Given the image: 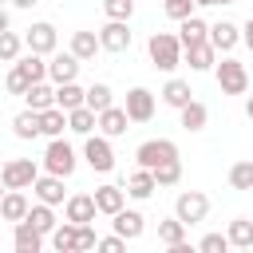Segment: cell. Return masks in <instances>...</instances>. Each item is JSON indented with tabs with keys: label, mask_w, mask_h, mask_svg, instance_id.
<instances>
[{
	"label": "cell",
	"mask_w": 253,
	"mask_h": 253,
	"mask_svg": "<svg viewBox=\"0 0 253 253\" xmlns=\"http://www.w3.org/2000/svg\"><path fill=\"white\" fill-rule=\"evenodd\" d=\"M150 174H154V186H174V182L182 178V162H178V158H170V162H158Z\"/></svg>",
	"instance_id": "34"
},
{
	"label": "cell",
	"mask_w": 253,
	"mask_h": 253,
	"mask_svg": "<svg viewBox=\"0 0 253 253\" xmlns=\"http://www.w3.org/2000/svg\"><path fill=\"white\" fill-rule=\"evenodd\" d=\"M178 111H182V126H186V130H202V126H206V119H210V111H206V103H198V99H190V103H182Z\"/></svg>",
	"instance_id": "28"
},
{
	"label": "cell",
	"mask_w": 253,
	"mask_h": 253,
	"mask_svg": "<svg viewBox=\"0 0 253 253\" xmlns=\"http://www.w3.org/2000/svg\"><path fill=\"white\" fill-rule=\"evenodd\" d=\"M4 28H8V12L0 8V32H4Z\"/></svg>",
	"instance_id": "47"
},
{
	"label": "cell",
	"mask_w": 253,
	"mask_h": 253,
	"mask_svg": "<svg viewBox=\"0 0 253 253\" xmlns=\"http://www.w3.org/2000/svg\"><path fill=\"white\" fill-rule=\"evenodd\" d=\"M83 158H87V166L99 170V174L115 170V150H111V142H107L103 134H91V138L83 142Z\"/></svg>",
	"instance_id": "7"
},
{
	"label": "cell",
	"mask_w": 253,
	"mask_h": 253,
	"mask_svg": "<svg viewBox=\"0 0 253 253\" xmlns=\"http://www.w3.org/2000/svg\"><path fill=\"white\" fill-rule=\"evenodd\" d=\"M111 217H115V233H119L123 241H134V237H142V229H146V217H142L138 210H115Z\"/></svg>",
	"instance_id": "13"
},
{
	"label": "cell",
	"mask_w": 253,
	"mask_h": 253,
	"mask_svg": "<svg viewBox=\"0 0 253 253\" xmlns=\"http://www.w3.org/2000/svg\"><path fill=\"white\" fill-rule=\"evenodd\" d=\"M126 123H130V119H126V111H123V107H115V103H111V107H103V111L95 115V126L103 130V138H119V134H126Z\"/></svg>",
	"instance_id": "11"
},
{
	"label": "cell",
	"mask_w": 253,
	"mask_h": 253,
	"mask_svg": "<svg viewBox=\"0 0 253 253\" xmlns=\"http://www.w3.org/2000/svg\"><path fill=\"white\" fill-rule=\"evenodd\" d=\"M51 87L43 83V79H36V83H28V91H24V103H28V111H43V107H51Z\"/></svg>",
	"instance_id": "27"
},
{
	"label": "cell",
	"mask_w": 253,
	"mask_h": 253,
	"mask_svg": "<svg viewBox=\"0 0 253 253\" xmlns=\"http://www.w3.org/2000/svg\"><path fill=\"white\" fill-rule=\"evenodd\" d=\"M12 245H16V253H40V245H43V233H36L24 217L16 221V233H12Z\"/></svg>",
	"instance_id": "18"
},
{
	"label": "cell",
	"mask_w": 253,
	"mask_h": 253,
	"mask_svg": "<svg viewBox=\"0 0 253 253\" xmlns=\"http://www.w3.org/2000/svg\"><path fill=\"white\" fill-rule=\"evenodd\" d=\"M229 182H233V190H253V162H237L229 170Z\"/></svg>",
	"instance_id": "39"
},
{
	"label": "cell",
	"mask_w": 253,
	"mask_h": 253,
	"mask_svg": "<svg viewBox=\"0 0 253 253\" xmlns=\"http://www.w3.org/2000/svg\"><path fill=\"white\" fill-rule=\"evenodd\" d=\"M107 20H130L134 16V0H103Z\"/></svg>",
	"instance_id": "40"
},
{
	"label": "cell",
	"mask_w": 253,
	"mask_h": 253,
	"mask_svg": "<svg viewBox=\"0 0 253 253\" xmlns=\"http://www.w3.org/2000/svg\"><path fill=\"white\" fill-rule=\"evenodd\" d=\"M83 107H91L95 115H99L103 107H111V87H107V83H91V87L83 91Z\"/></svg>",
	"instance_id": "33"
},
{
	"label": "cell",
	"mask_w": 253,
	"mask_h": 253,
	"mask_svg": "<svg viewBox=\"0 0 253 253\" xmlns=\"http://www.w3.org/2000/svg\"><path fill=\"white\" fill-rule=\"evenodd\" d=\"M213 67H217V83H221L225 95H245L249 91V71H245L241 59H221Z\"/></svg>",
	"instance_id": "5"
},
{
	"label": "cell",
	"mask_w": 253,
	"mask_h": 253,
	"mask_svg": "<svg viewBox=\"0 0 253 253\" xmlns=\"http://www.w3.org/2000/svg\"><path fill=\"white\" fill-rule=\"evenodd\" d=\"M28 83H32V79H28L20 67H12V71H8V91H12V95H24V91H28Z\"/></svg>",
	"instance_id": "44"
},
{
	"label": "cell",
	"mask_w": 253,
	"mask_h": 253,
	"mask_svg": "<svg viewBox=\"0 0 253 253\" xmlns=\"http://www.w3.org/2000/svg\"><path fill=\"white\" fill-rule=\"evenodd\" d=\"M190 99H194V91H190L186 79H170V83L162 87V103H166V107H182V103H190Z\"/></svg>",
	"instance_id": "30"
},
{
	"label": "cell",
	"mask_w": 253,
	"mask_h": 253,
	"mask_svg": "<svg viewBox=\"0 0 253 253\" xmlns=\"http://www.w3.org/2000/svg\"><path fill=\"white\" fill-rule=\"evenodd\" d=\"M134 158H138V166H142V170H154L158 162L178 158V146H174L170 138H146V142L134 150Z\"/></svg>",
	"instance_id": "6"
},
{
	"label": "cell",
	"mask_w": 253,
	"mask_h": 253,
	"mask_svg": "<svg viewBox=\"0 0 253 253\" xmlns=\"http://www.w3.org/2000/svg\"><path fill=\"white\" fill-rule=\"evenodd\" d=\"M24 43H28V51H36V55H47V51H55V28H51L47 20H40V24H32V28H28Z\"/></svg>",
	"instance_id": "12"
},
{
	"label": "cell",
	"mask_w": 253,
	"mask_h": 253,
	"mask_svg": "<svg viewBox=\"0 0 253 253\" xmlns=\"http://www.w3.org/2000/svg\"><path fill=\"white\" fill-rule=\"evenodd\" d=\"M210 4H213V0H194V8H210Z\"/></svg>",
	"instance_id": "48"
},
{
	"label": "cell",
	"mask_w": 253,
	"mask_h": 253,
	"mask_svg": "<svg viewBox=\"0 0 253 253\" xmlns=\"http://www.w3.org/2000/svg\"><path fill=\"white\" fill-rule=\"evenodd\" d=\"M206 40H210L213 51H233L237 40H241V32H237L233 20H221V24H206Z\"/></svg>",
	"instance_id": "10"
},
{
	"label": "cell",
	"mask_w": 253,
	"mask_h": 253,
	"mask_svg": "<svg viewBox=\"0 0 253 253\" xmlns=\"http://www.w3.org/2000/svg\"><path fill=\"white\" fill-rule=\"evenodd\" d=\"M24 221H28L36 233H51V229H55V213H51V206H43V202H40V206H32V202H28Z\"/></svg>",
	"instance_id": "23"
},
{
	"label": "cell",
	"mask_w": 253,
	"mask_h": 253,
	"mask_svg": "<svg viewBox=\"0 0 253 253\" xmlns=\"http://www.w3.org/2000/svg\"><path fill=\"white\" fill-rule=\"evenodd\" d=\"M16 67H20V71H24L32 83H36V79H47V63H43V55H36V51H28V55H24Z\"/></svg>",
	"instance_id": "36"
},
{
	"label": "cell",
	"mask_w": 253,
	"mask_h": 253,
	"mask_svg": "<svg viewBox=\"0 0 253 253\" xmlns=\"http://www.w3.org/2000/svg\"><path fill=\"white\" fill-rule=\"evenodd\" d=\"M16 8H32V4H40V0H12Z\"/></svg>",
	"instance_id": "46"
},
{
	"label": "cell",
	"mask_w": 253,
	"mask_h": 253,
	"mask_svg": "<svg viewBox=\"0 0 253 253\" xmlns=\"http://www.w3.org/2000/svg\"><path fill=\"white\" fill-rule=\"evenodd\" d=\"M24 213H28L24 190H4V194H0V217H4V221H20Z\"/></svg>",
	"instance_id": "19"
},
{
	"label": "cell",
	"mask_w": 253,
	"mask_h": 253,
	"mask_svg": "<svg viewBox=\"0 0 253 253\" xmlns=\"http://www.w3.org/2000/svg\"><path fill=\"white\" fill-rule=\"evenodd\" d=\"M12 130H16V138H36L40 134V111H20L12 119Z\"/></svg>",
	"instance_id": "31"
},
{
	"label": "cell",
	"mask_w": 253,
	"mask_h": 253,
	"mask_svg": "<svg viewBox=\"0 0 253 253\" xmlns=\"http://www.w3.org/2000/svg\"><path fill=\"white\" fill-rule=\"evenodd\" d=\"M63 210H67V221H71V225H87V221H95V202H91V194H71Z\"/></svg>",
	"instance_id": "16"
},
{
	"label": "cell",
	"mask_w": 253,
	"mask_h": 253,
	"mask_svg": "<svg viewBox=\"0 0 253 253\" xmlns=\"http://www.w3.org/2000/svg\"><path fill=\"white\" fill-rule=\"evenodd\" d=\"M158 241H162V245H178V241H186V225H182L178 217L158 221Z\"/></svg>",
	"instance_id": "35"
},
{
	"label": "cell",
	"mask_w": 253,
	"mask_h": 253,
	"mask_svg": "<svg viewBox=\"0 0 253 253\" xmlns=\"http://www.w3.org/2000/svg\"><path fill=\"white\" fill-rule=\"evenodd\" d=\"M154 190H158V186H154V174H150V170H142V166L126 178V194H130V198H138V202H142V198H150Z\"/></svg>",
	"instance_id": "24"
},
{
	"label": "cell",
	"mask_w": 253,
	"mask_h": 253,
	"mask_svg": "<svg viewBox=\"0 0 253 253\" xmlns=\"http://www.w3.org/2000/svg\"><path fill=\"white\" fill-rule=\"evenodd\" d=\"M43 166H47V174H59V178H71L75 174V150H71V142H63L59 134L47 142V150H43Z\"/></svg>",
	"instance_id": "2"
},
{
	"label": "cell",
	"mask_w": 253,
	"mask_h": 253,
	"mask_svg": "<svg viewBox=\"0 0 253 253\" xmlns=\"http://www.w3.org/2000/svg\"><path fill=\"white\" fill-rule=\"evenodd\" d=\"M225 241H229V245H237V249H249V245H253V221H249V217H237V221L229 225Z\"/></svg>",
	"instance_id": "32"
},
{
	"label": "cell",
	"mask_w": 253,
	"mask_h": 253,
	"mask_svg": "<svg viewBox=\"0 0 253 253\" xmlns=\"http://www.w3.org/2000/svg\"><path fill=\"white\" fill-rule=\"evenodd\" d=\"M146 51H150V63H154L158 71H174V67L182 63V43H178V36H170V32H154L150 43H146Z\"/></svg>",
	"instance_id": "1"
},
{
	"label": "cell",
	"mask_w": 253,
	"mask_h": 253,
	"mask_svg": "<svg viewBox=\"0 0 253 253\" xmlns=\"http://www.w3.org/2000/svg\"><path fill=\"white\" fill-rule=\"evenodd\" d=\"M63 126H67V111H59L55 103L40 111V134H47V138H55V134H63Z\"/></svg>",
	"instance_id": "22"
},
{
	"label": "cell",
	"mask_w": 253,
	"mask_h": 253,
	"mask_svg": "<svg viewBox=\"0 0 253 253\" xmlns=\"http://www.w3.org/2000/svg\"><path fill=\"white\" fill-rule=\"evenodd\" d=\"M178 24H182V28H178V32H182V36H178V43H182V47H190V43L206 40V20H202V16H194V12H190V16H186V20H178Z\"/></svg>",
	"instance_id": "25"
},
{
	"label": "cell",
	"mask_w": 253,
	"mask_h": 253,
	"mask_svg": "<svg viewBox=\"0 0 253 253\" xmlns=\"http://www.w3.org/2000/svg\"><path fill=\"white\" fill-rule=\"evenodd\" d=\"M123 111H126V119H130V123H150V119H154V95H150L146 87H130V91H126V107H123Z\"/></svg>",
	"instance_id": "8"
},
{
	"label": "cell",
	"mask_w": 253,
	"mask_h": 253,
	"mask_svg": "<svg viewBox=\"0 0 253 253\" xmlns=\"http://www.w3.org/2000/svg\"><path fill=\"white\" fill-rule=\"evenodd\" d=\"M182 51H186V59H190L194 71H210V67H213V55H217V51L210 47V40H198V43H190V47H182Z\"/></svg>",
	"instance_id": "20"
},
{
	"label": "cell",
	"mask_w": 253,
	"mask_h": 253,
	"mask_svg": "<svg viewBox=\"0 0 253 253\" xmlns=\"http://www.w3.org/2000/svg\"><path fill=\"white\" fill-rule=\"evenodd\" d=\"M91 202H95V213H115V210H123L126 206V190L123 186H99L95 194H91Z\"/></svg>",
	"instance_id": "14"
},
{
	"label": "cell",
	"mask_w": 253,
	"mask_h": 253,
	"mask_svg": "<svg viewBox=\"0 0 253 253\" xmlns=\"http://www.w3.org/2000/svg\"><path fill=\"white\" fill-rule=\"evenodd\" d=\"M206 213H210V198H206L202 190H186V194H178V202H174V217H178L182 225H198V221H206Z\"/></svg>",
	"instance_id": "4"
},
{
	"label": "cell",
	"mask_w": 253,
	"mask_h": 253,
	"mask_svg": "<svg viewBox=\"0 0 253 253\" xmlns=\"http://www.w3.org/2000/svg\"><path fill=\"white\" fill-rule=\"evenodd\" d=\"M75 75H79V59H75L71 51L55 55V59L47 63V79H51V83H67V79H75Z\"/></svg>",
	"instance_id": "17"
},
{
	"label": "cell",
	"mask_w": 253,
	"mask_h": 253,
	"mask_svg": "<svg viewBox=\"0 0 253 253\" xmlns=\"http://www.w3.org/2000/svg\"><path fill=\"white\" fill-rule=\"evenodd\" d=\"M20 47H24V40H20L16 32H8V28H4V32H0V59H4V63H12V59L20 55Z\"/></svg>",
	"instance_id": "38"
},
{
	"label": "cell",
	"mask_w": 253,
	"mask_h": 253,
	"mask_svg": "<svg viewBox=\"0 0 253 253\" xmlns=\"http://www.w3.org/2000/svg\"><path fill=\"white\" fill-rule=\"evenodd\" d=\"M99 47H103V51H126V47H130V28H126V20H107V24L99 28Z\"/></svg>",
	"instance_id": "9"
},
{
	"label": "cell",
	"mask_w": 253,
	"mask_h": 253,
	"mask_svg": "<svg viewBox=\"0 0 253 253\" xmlns=\"http://www.w3.org/2000/svg\"><path fill=\"white\" fill-rule=\"evenodd\" d=\"M162 8H166L170 20H186L194 12V0H162Z\"/></svg>",
	"instance_id": "41"
},
{
	"label": "cell",
	"mask_w": 253,
	"mask_h": 253,
	"mask_svg": "<svg viewBox=\"0 0 253 253\" xmlns=\"http://www.w3.org/2000/svg\"><path fill=\"white\" fill-rule=\"evenodd\" d=\"M51 103H55L59 111H71V107H79V103H83V87H79L75 79H67V83H55V95H51Z\"/></svg>",
	"instance_id": "21"
},
{
	"label": "cell",
	"mask_w": 253,
	"mask_h": 253,
	"mask_svg": "<svg viewBox=\"0 0 253 253\" xmlns=\"http://www.w3.org/2000/svg\"><path fill=\"white\" fill-rule=\"evenodd\" d=\"M213 4H233V0H213Z\"/></svg>",
	"instance_id": "49"
},
{
	"label": "cell",
	"mask_w": 253,
	"mask_h": 253,
	"mask_svg": "<svg viewBox=\"0 0 253 253\" xmlns=\"http://www.w3.org/2000/svg\"><path fill=\"white\" fill-rule=\"evenodd\" d=\"M51 245L59 249V253H75V225L67 221V225H55L51 229Z\"/></svg>",
	"instance_id": "37"
},
{
	"label": "cell",
	"mask_w": 253,
	"mask_h": 253,
	"mask_svg": "<svg viewBox=\"0 0 253 253\" xmlns=\"http://www.w3.org/2000/svg\"><path fill=\"white\" fill-rule=\"evenodd\" d=\"M32 190H36V198H40L43 206H59V202H63V178H59V174H47V178L36 174Z\"/></svg>",
	"instance_id": "15"
},
{
	"label": "cell",
	"mask_w": 253,
	"mask_h": 253,
	"mask_svg": "<svg viewBox=\"0 0 253 253\" xmlns=\"http://www.w3.org/2000/svg\"><path fill=\"white\" fill-rule=\"evenodd\" d=\"M36 162L32 158H12V162H0V186L4 190H28L36 182Z\"/></svg>",
	"instance_id": "3"
},
{
	"label": "cell",
	"mask_w": 253,
	"mask_h": 253,
	"mask_svg": "<svg viewBox=\"0 0 253 253\" xmlns=\"http://www.w3.org/2000/svg\"><path fill=\"white\" fill-rule=\"evenodd\" d=\"M95 51H99V36L95 32H75L71 36V55L83 63V59H95Z\"/></svg>",
	"instance_id": "26"
},
{
	"label": "cell",
	"mask_w": 253,
	"mask_h": 253,
	"mask_svg": "<svg viewBox=\"0 0 253 253\" xmlns=\"http://www.w3.org/2000/svg\"><path fill=\"white\" fill-rule=\"evenodd\" d=\"M0 194H4V186H0Z\"/></svg>",
	"instance_id": "50"
},
{
	"label": "cell",
	"mask_w": 253,
	"mask_h": 253,
	"mask_svg": "<svg viewBox=\"0 0 253 253\" xmlns=\"http://www.w3.org/2000/svg\"><path fill=\"white\" fill-rule=\"evenodd\" d=\"M95 241H99V237H95L91 221H87V225H75V253H79V249H95Z\"/></svg>",
	"instance_id": "42"
},
{
	"label": "cell",
	"mask_w": 253,
	"mask_h": 253,
	"mask_svg": "<svg viewBox=\"0 0 253 253\" xmlns=\"http://www.w3.org/2000/svg\"><path fill=\"white\" fill-rule=\"evenodd\" d=\"M198 249H202V253H225V249H229V241H225V233H206Z\"/></svg>",
	"instance_id": "43"
},
{
	"label": "cell",
	"mask_w": 253,
	"mask_h": 253,
	"mask_svg": "<svg viewBox=\"0 0 253 253\" xmlns=\"http://www.w3.org/2000/svg\"><path fill=\"white\" fill-rule=\"evenodd\" d=\"M67 130H75V134H91V130H95V111L83 107V103L71 107V111H67Z\"/></svg>",
	"instance_id": "29"
},
{
	"label": "cell",
	"mask_w": 253,
	"mask_h": 253,
	"mask_svg": "<svg viewBox=\"0 0 253 253\" xmlns=\"http://www.w3.org/2000/svg\"><path fill=\"white\" fill-rule=\"evenodd\" d=\"M95 249H103V253H123V249H126V241L115 233V237H99V241H95Z\"/></svg>",
	"instance_id": "45"
}]
</instances>
